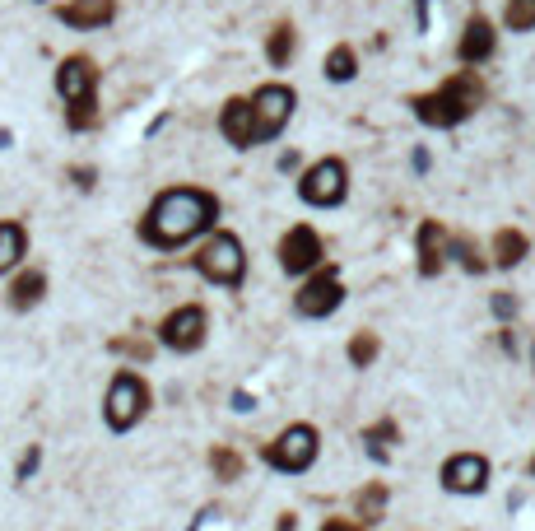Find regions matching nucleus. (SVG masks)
<instances>
[{
  "label": "nucleus",
  "instance_id": "nucleus-1",
  "mask_svg": "<svg viewBox=\"0 0 535 531\" xmlns=\"http://www.w3.org/2000/svg\"><path fill=\"white\" fill-rule=\"evenodd\" d=\"M219 196L205 187H168L159 191L149 210L140 215L135 233H140V243L154 247V252H177V247H187L191 238H201V233H214V219H219Z\"/></svg>",
  "mask_w": 535,
  "mask_h": 531
},
{
  "label": "nucleus",
  "instance_id": "nucleus-2",
  "mask_svg": "<svg viewBox=\"0 0 535 531\" xmlns=\"http://www.w3.org/2000/svg\"><path fill=\"white\" fill-rule=\"evenodd\" d=\"M484 103V84L475 70H456L452 80H442L433 94H415L410 98V108H415V117L424 126H438V131H447V126H461L466 117H475V108Z\"/></svg>",
  "mask_w": 535,
  "mask_h": 531
},
{
  "label": "nucleus",
  "instance_id": "nucleus-3",
  "mask_svg": "<svg viewBox=\"0 0 535 531\" xmlns=\"http://www.w3.org/2000/svg\"><path fill=\"white\" fill-rule=\"evenodd\" d=\"M56 94L66 103V126L70 131H94L98 126V66L94 56H66L56 66Z\"/></svg>",
  "mask_w": 535,
  "mask_h": 531
},
{
  "label": "nucleus",
  "instance_id": "nucleus-4",
  "mask_svg": "<svg viewBox=\"0 0 535 531\" xmlns=\"http://www.w3.org/2000/svg\"><path fill=\"white\" fill-rule=\"evenodd\" d=\"M191 266H196V275L201 280H210V285L219 289H238L242 275H247V252H242V238L228 229H214L210 238L201 243V252L191 257Z\"/></svg>",
  "mask_w": 535,
  "mask_h": 531
},
{
  "label": "nucleus",
  "instance_id": "nucleus-5",
  "mask_svg": "<svg viewBox=\"0 0 535 531\" xmlns=\"http://www.w3.org/2000/svg\"><path fill=\"white\" fill-rule=\"evenodd\" d=\"M145 410H149V382L140 378L135 368H121L103 401L107 429H112V434H126V429H135V424L145 420Z\"/></svg>",
  "mask_w": 535,
  "mask_h": 531
},
{
  "label": "nucleus",
  "instance_id": "nucleus-6",
  "mask_svg": "<svg viewBox=\"0 0 535 531\" xmlns=\"http://www.w3.org/2000/svg\"><path fill=\"white\" fill-rule=\"evenodd\" d=\"M298 196H303V205L335 210V205L349 196V168H345V159H317L312 168H303V177H298Z\"/></svg>",
  "mask_w": 535,
  "mask_h": 531
},
{
  "label": "nucleus",
  "instance_id": "nucleus-7",
  "mask_svg": "<svg viewBox=\"0 0 535 531\" xmlns=\"http://www.w3.org/2000/svg\"><path fill=\"white\" fill-rule=\"evenodd\" d=\"M317 429L312 424H289L275 443H266V462L275 466V471H284V476H303L312 462H317Z\"/></svg>",
  "mask_w": 535,
  "mask_h": 531
},
{
  "label": "nucleus",
  "instance_id": "nucleus-8",
  "mask_svg": "<svg viewBox=\"0 0 535 531\" xmlns=\"http://www.w3.org/2000/svg\"><path fill=\"white\" fill-rule=\"evenodd\" d=\"M298 108V94L289 89V84H261L252 94V112H256V145H266V140H275L289 126V117H294Z\"/></svg>",
  "mask_w": 535,
  "mask_h": 531
},
{
  "label": "nucleus",
  "instance_id": "nucleus-9",
  "mask_svg": "<svg viewBox=\"0 0 535 531\" xmlns=\"http://www.w3.org/2000/svg\"><path fill=\"white\" fill-rule=\"evenodd\" d=\"M205 331H210V317H205L201 303H182L177 313L159 322V345L177 354H196L205 345Z\"/></svg>",
  "mask_w": 535,
  "mask_h": 531
},
{
  "label": "nucleus",
  "instance_id": "nucleus-10",
  "mask_svg": "<svg viewBox=\"0 0 535 531\" xmlns=\"http://www.w3.org/2000/svg\"><path fill=\"white\" fill-rule=\"evenodd\" d=\"M340 303H345V285H340V271H335V266H326V271H317L308 285L294 294V313H298V317H331Z\"/></svg>",
  "mask_w": 535,
  "mask_h": 531
},
{
  "label": "nucleus",
  "instance_id": "nucleus-11",
  "mask_svg": "<svg viewBox=\"0 0 535 531\" xmlns=\"http://www.w3.org/2000/svg\"><path fill=\"white\" fill-rule=\"evenodd\" d=\"M321 257H326V247H321V238H317V229H312V224H294V229L280 238V266H284V275L317 271Z\"/></svg>",
  "mask_w": 535,
  "mask_h": 531
},
{
  "label": "nucleus",
  "instance_id": "nucleus-12",
  "mask_svg": "<svg viewBox=\"0 0 535 531\" xmlns=\"http://www.w3.org/2000/svg\"><path fill=\"white\" fill-rule=\"evenodd\" d=\"M219 136L233 145V150H256V112L252 98H228L219 108Z\"/></svg>",
  "mask_w": 535,
  "mask_h": 531
},
{
  "label": "nucleus",
  "instance_id": "nucleus-13",
  "mask_svg": "<svg viewBox=\"0 0 535 531\" xmlns=\"http://www.w3.org/2000/svg\"><path fill=\"white\" fill-rule=\"evenodd\" d=\"M442 485L452 494H480L489 485V462H484L480 452H461L452 462L442 466Z\"/></svg>",
  "mask_w": 535,
  "mask_h": 531
},
{
  "label": "nucleus",
  "instance_id": "nucleus-14",
  "mask_svg": "<svg viewBox=\"0 0 535 531\" xmlns=\"http://www.w3.org/2000/svg\"><path fill=\"white\" fill-rule=\"evenodd\" d=\"M415 252H419V275H433L447 266V257H452V238H447V229H442L438 219H424L415 233Z\"/></svg>",
  "mask_w": 535,
  "mask_h": 531
},
{
  "label": "nucleus",
  "instance_id": "nucleus-15",
  "mask_svg": "<svg viewBox=\"0 0 535 531\" xmlns=\"http://www.w3.org/2000/svg\"><path fill=\"white\" fill-rule=\"evenodd\" d=\"M56 19L66 28H107L117 19V0H66V5H56Z\"/></svg>",
  "mask_w": 535,
  "mask_h": 531
},
{
  "label": "nucleus",
  "instance_id": "nucleus-16",
  "mask_svg": "<svg viewBox=\"0 0 535 531\" xmlns=\"http://www.w3.org/2000/svg\"><path fill=\"white\" fill-rule=\"evenodd\" d=\"M494 47H498L494 24H489L484 14H475V19L466 24V33H461V42H456V56H461L466 66H480V61H489V56H494Z\"/></svg>",
  "mask_w": 535,
  "mask_h": 531
},
{
  "label": "nucleus",
  "instance_id": "nucleus-17",
  "mask_svg": "<svg viewBox=\"0 0 535 531\" xmlns=\"http://www.w3.org/2000/svg\"><path fill=\"white\" fill-rule=\"evenodd\" d=\"M47 299V275L42 271H19L10 280V308L14 313H28V308H38Z\"/></svg>",
  "mask_w": 535,
  "mask_h": 531
},
{
  "label": "nucleus",
  "instance_id": "nucleus-18",
  "mask_svg": "<svg viewBox=\"0 0 535 531\" xmlns=\"http://www.w3.org/2000/svg\"><path fill=\"white\" fill-rule=\"evenodd\" d=\"M28 252V229L19 219H0V275L14 271Z\"/></svg>",
  "mask_w": 535,
  "mask_h": 531
},
{
  "label": "nucleus",
  "instance_id": "nucleus-19",
  "mask_svg": "<svg viewBox=\"0 0 535 531\" xmlns=\"http://www.w3.org/2000/svg\"><path fill=\"white\" fill-rule=\"evenodd\" d=\"M294 52H298V28L284 19V24H275V28L266 33V61H270L275 70H284L289 61H294Z\"/></svg>",
  "mask_w": 535,
  "mask_h": 531
},
{
  "label": "nucleus",
  "instance_id": "nucleus-20",
  "mask_svg": "<svg viewBox=\"0 0 535 531\" xmlns=\"http://www.w3.org/2000/svg\"><path fill=\"white\" fill-rule=\"evenodd\" d=\"M326 80L331 84H349L354 80V75H359V56H354V47H349V42H340V47H331V52H326Z\"/></svg>",
  "mask_w": 535,
  "mask_h": 531
},
{
  "label": "nucleus",
  "instance_id": "nucleus-21",
  "mask_svg": "<svg viewBox=\"0 0 535 531\" xmlns=\"http://www.w3.org/2000/svg\"><path fill=\"white\" fill-rule=\"evenodd\" d=\"M526 252H531L526 233H517V229H498L494 233V266H517Z\"/></svg>",
  "mask_w": 535,
  "mask_h": 531
},
{
  "label": "nucleus",
  "instance_id": "nucleus-22",
  "mask_svg": "<svg viewBox=\"0 0 535 531\" xmlns=\"http://www.w3.org/2000/svg\"><path fill=\"white\" fill-rule=\"evenodd\" d=\"M354 508H359L363 522H382V518H387V485H382V480L363 485V490L354 494Z\"/></svg>",
  "mask_w": 535,
  "mask_h": 531
},
{
  "label": "nucleus",
  "instance_id": "nucleus-23",
  "mask_svg": "<svg viewBox=\"0 0 535 531\" xmlns=\"http://www.w3.org/2000/svg\"><path fill=\"white\" fill-rule=\"evenodd\" d=\"M363 443H368V452H373L377 462H387L391 443H401V429H396V420H377L373 429H363Z\"/></svg>",
  "mask_w": 535,
  "mask_h": 531
},
{
  "label": "nucleus",
  "instance_id": "nucleus-24",
  "mask_svg": "<svg viewBox=\"0 0 535 531\" xmlns=\"http://www.w3.org/2000/svg\"><path fill=\"white\" fill-rule=\"evenodd\" d=\"M210 471H214V480H242V452L210 448Z\"/></svg>",
  "mask_w": 535,
  "mask_h": 531
},
{
  "label": "nucleus",
  "instance_id": "nucleus-25",
  "mask_svg": "<svg viewBox=\"0 0 535 531\" xmlns=\"http://www.w3.org/2000/svg\"><path fill=\"white\" fill-rule=\"evenodd\" d=\"M107 350L121 354V359H135V364H149V359H154V345L140 341V336H112V341H107Z\"/></svg>",
  "mask_w": 535,
  "mask_h": 531
},
{
  "label": "nucleus",
  "instance_id": "nucleus-26",
  "mask_svg": "<svg viewBox=\"0 0 535 531\" xmlns=\"http://www.w3.org/2000/svg\"><path fill=\"white\" fill-rule=\"evenodd\" d=\"M503 24H508L512 33H531V28H535V0H508Z\"/></svg>",
  "mask_w": 535,
  "mask_h": 531
},
{
  "label": "nucleus",
  "instance_id": "nucleus-27",
  "mask_svg": "<svg viewBox=\"0 0 535 531\" xmlns=\"http://www.w3.org/2000/svg\"><path fill=\"white\" fill-rule=\"evenodd\" d=\"M377 350H382V341H377L373 331H359V336L349 341V364H354V368H368L377 359Z\"/></svg>",
  "mask_w": 535,
  "mask_h": 531
},
{
  "label": "nucleus",
  "instance_id": "nucleus-28",
  "mask_svg": "<svg viewBox=\"0 0 535 531\" xmlns=\"http://www.w3.org/2000/svg\"><path fill=\"white\" fill-rule=\"evenodd\" d=\"M452 257L461 261V266H466V271H475V275L484 271V257H480V247L470 243V238H452Z\"/></svg>",
  "mask_w": 535,
  "mask_h": 531
},
{
  "label": "nucleus",
  "instance_id": "nucleus-29",
  "mask_svg": "<svg viewBox=\"0 0 535 531\" xmlns=\"http://www.w3.org/2000/svg\"><path fill=\"white\" fill-rule=\"evenodd\" d=\"M38 466H42V448H38V443H33V448H28L24 457H19V466H14V480H19V485H24V480L33 476V471H38Z\"/></svg>",
  "mask_w": 535,
  "mask_h": 531
},
{
  "label": "nucleus",
  "instance_id": "nucleus-30",
  "mask_svg": "<svg viewBox=\"0 0 535 531\" xmlns=\"http://www.w3.org/2000/svg\"><path fill=\"white\" fill-rule=\"evenodd\" d=\"M70 182H75V187H80V191H94V182H98V173H94V168H89V164H80V168H70Z\"/></svg>",
  "mask_w": 535,
  "mask_h": 531
},
{
  "label": "nucleus",
  "instance_id": "nucleus-31",
  "mask_svg": "<svg viewBox=\"0 0 535 531\" xmlns=\"http://www.w3.org/2000/svg\"><path fill=\"white\" fill-rule=\"evenodd\" d=\"M494 313L498 317H512V313H517V299H512V294H494Z\"/></svg>",
  "mask_w": 535,
  "mask_h": 531
},
{
  "label": "nucleus",
  "instance_id": "nucleus-32",
  "mask_svg": "<svg viewBox=\"0 0 535 531\" xmlns=\"http://www.w3.org/2000/svg\"><path fill=\"white\" fill-rule=\"evenodd\" d=\"M321 531H363L359 522H345V518H331V522H321Z\"/></svg>",
  "mask_w": 535,
  "mask_h": 531
},
{
  "label": "nucleus",
  "instance_id": "nucleus-33",
  "mask_svg": "<svg viewBox=\"0 0 535 531\" xmlns=\"http://www.w3.org/2000/svg\"><path fill=\"white\" fill-rule=\"evenodd\" d=\"M214 518H219V508H201V518H196V527H191V531H205Z\"/></svg>",
  "mask_w": 535,
  "mask_h": 531
},
{
  "label": "nucleus",
  "instance_id": "nucleus-34",
  "mask_svg": "<svg viewBox=\"0 0 535 531\" xmlns=\"http://www.w3.org/2000/svg\"><path fill=\"white\" fill-rule=\"evenodd\" d=\"M256 406V396H247V392H233V410H252Z\"/></svg>",
  "mask_w": 535,
  "mask_h": 531
},
{
  "label": "nucleus",
  "instance_id": "nucleus-35",
  "mask_svg": "<svg viewBox=\"0 0 535 531\" xmlns=\"http://www.w3.org/2000/svg\"><path fill=\"white\" fill-rule=\"evenodd\" d=\"M294 168H298V154H294V150L280 154V173H294Z\"/></svg>",
  "mask_w": 535,
  "mask_h": 531
},
{
  "label": "nucleus",
  "instance_id": "nucleus-36",
  "mask_svg": "<svg viewBox=\"0 0 535 531\" xmlns=\"http://www.w3.org/2000/svg\"><path fill=\"white\" fill-rule=\"evenodd\" d=\"M275 531H298V518H294V513H284L280 527H275Z\"/></svg>",
  "mask_w": 535,
  "mask_h": 531
},
{
  "label": "nucleus",
  "instance_id": "nucleus-37",
  "mask_svg": "<svg viewBox=\"0 0 535 531\" xmlns=\"http://www.w3.org/2000/svg\"><path fill=\"white\" fill-rule=\"evenodd\" d=\"M5 145H10V131H0V150H5Z\"/></svg>",
  "mask_w": 535,
  "mask_h": 531
},
{
  "label": "nucleus",
  "instance_id": "nucleus-38",
  "mask_svg": "<svg viewBox=\"0 0 535 531\" xmlns=\"http://www.w3.org/2000/svg\"><path fill=\"white\" fill-rule=\"evenodd\" d=\"M33 5H47V0H33Z\"/></svg>",
  "mask_w": 535,
  "mask_h": 531
}]
</instances>
